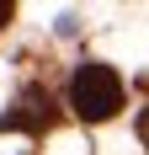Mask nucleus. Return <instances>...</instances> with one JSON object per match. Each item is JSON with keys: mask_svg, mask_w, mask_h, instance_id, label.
<instances>
[{"mask_svg": "<svg viewBox=\"0 0 149 155\" xmlns=\"http://www.w3.org/2000/svg\"><path fill=\"white\" fill-rule=\"evenodd\" d=\"M69 107L85 118V123H106L112 112L122 107V80L112 64H80L69 80Z\"/></svg>", "mask_w": 149, "mask_h": 155, "instance_id": "f257e3e1", "label": "nucleus"}, {"mask_svg": "<svg viewBox=\"0 0 149 155\" xmlns=\"http://www.w3.org/2000/svg\"><path fill=\"white\" fill-rule=\"evenodd\" d=\"M53 123H59V107H53V96L43 86H27L16 96V107L0 118V128H11V134H48Z\"/></svg>", "mask_w": 149, "mask_h": 155, "instance_id": "f03ea898", "label": "nucleus"}, {"mask_svg": "<svg viewBox=\"0 0 149 155\" xmlns=\"http://www.w3.org/2000/svg\"><path fill=\"white\" fill-rule=\"evenodd\" d=\"M138 139H144V150H149V107H144V118H138Z\"/></svg>", "mask_w": 149, "mask_h": 155, "instance_id": "7ed1b4c3", "label": "nucleus"}, {"mask_svg": "<svg viewBox=\"0 0 149 155\" xmlns=\"http://www.w3.org/2000/svg\"><path fill=\"white\" fill-rule=\"evenodd\" d=\"M11 16H16V5H0V27H5V21H11Z\"/></svg>", "mask_w": 149, "mask_h": 155, "instance_id": "20e7f679", "label": "nucleus"}, {"mask_svg": "<svg viewBox=\"0 0 149 155\" xmlns=\"http://www.w3.org/2000/svg\"><path fill=\"white\" fill-rule=\"evenodd\" d=\"M144 91H149V75H144Z\"/></svg>", "mask_w": 149, "mask_h": 155, "instance_id": "39448f33", "label": "nucleus"}]
</instances>
